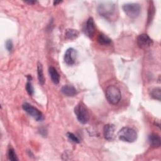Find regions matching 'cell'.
Masks as SVG:
<instances>
[{"label": "cell", "mask_w": 161, "mask_h": 161, "mask_svg": "<svg viewBox=\"0 0 161 161\" xmlns=\"http://www.w3.org/2000/svg\"><path fill=\"white\" fill-rule=\"evenodd\" d=\"M119 139L123 142L132 143L137 138V133L135 130L130 127L122 128L118 133Z\"/></svg>", "instance_id": "obj_3"}, {"label": "cell", "mask_w": 161, "mask_h": 161, "mask_svg": "<svg viewBox=\"0 0 161 161\" xmlns=\"http://www.w3.org/2000/svg\"><path fill=\"white\" fill-rule=\"evenodd\" d=\"M125 14L131 18H135L140 13L141 7L138 3H126L122 6Z\"/></svg>", "instance_id": "obj_5"}, {"label": "cell", "mask_w": 161, "mask_h": 161, "mask_svg": "<svg viewBox=\"0 0 161 161\" xmlns=\"http://www.w3.org/2000/svg\"><path fill=\"white\" fill-rule=\"evenodd\" d=\"M105 96L108 101L111 104H118L121 98L120 89L116 86H109L105 91Z\"/></svg>", "instance_id": "obj_2"}, {"label": "cell", "mask_w": 161, "mask_h": 161, "mask_svg": "<svg viewBox=\"0 0 161 161\" xmlns=\"http://www.w3.org/2000/svg\"><path fill=\"white\" fill-rule=\"evenodd\" d=\"M74 113L77 120L82 124L87 123L89 116L86 106L82 103H79L74 108Z\"/></svg>", "instance_id": "obj_4"}, {"label": "cell", "mask_w": 161, "mask_h": 161, "mask_svg": "<svg viewBox=\"0 0 161 161\" xmlns=\"http://www.w3.org/2000/svg\"><path fill=\"white\" fill-rule=\"evenodd\" d=\"M61 92L67 96H74L77 94L76 89L70 85H64L61 88Z\"/></svg>", "instance_id": "obj_12"}, {"label": "cell", "mask_w": 161, "mask_h": 161, "mask_svg": "<svg viewBox=\"0 0 161 161\" xmlns=\"http://www.w3.org/2000/svg\"><path fill=\"white\" fill-rule=\"evenodd\" d=\"M37 75L40 84L43 85L45 83V77L43 75V66L40 62H38L37 64Z\"/></svg>", "instance_id": "obj_14"}, {"label": "cell", "mask_w": 161, "mask_h": 161, "mask_svg": "<svg viewBox=\"0 0 161 161\" xmlns=\"http://www.w3.org/2000/svg\"><path fill=\"white\" fill-rule=\"evenodd\" d=\"M115 126L113 124H107L103 128V133L104 138L109 141L113 140L114 137Z\"/></svg>", "instance_id": "obj_9"}, {"label": "cell", "mask_w": 161, "mask_h": 161, "mask_svg": "<svg viewBox=\"0 0 161 161\" xmlns=\"http://www.w3.org/2000/svg\"><path fill=\"white\" fill-rule=\"evenodd\" d=\"M97 42L99 44L103 45H108L111 44V40L103 33H100L97 37Z\"/></svg>", "instance_id": "obj_15"}, {"label": "cell", "mask_w": 161, "mask_h": 161, "mask_svg": "<svg viewBox=\"0 0 161 161\" xmlns=\"http://www.w3.org/2000/svg\"><path fill=\"white\" fill-rule=\"evenodd\" d=\"M62 1H54L53 2V4L54 5H57V4H58V3H60Z\"/></svg>", "instance_id": "obj_24"}, {"label": "cell", "mask_w": 161, "mask_h": 161, "mask_svg": "<svg viewBox=\"0 0 161 161\" xmlns=\"http://www.w3.org/2000/svg\"><path fill=\"white\" fill-rule=\"evenodd\" d=\"M13 44L11 40H8L6 42V48L8 52H11L13 50Z\"/></svg>", "instance_id": "obj_22"}, {"label": "cell", "mask_w": 161, "mask_h": 161, "mask_svg": "<svg viewBox=\"0 0 161 161\" xmlns=\"http://www.w3.org/2000/svg\"><path fill=\"white\" fill-rule=\"evenodd\" d=\"M77 51L73 48H68L64 55V61L69 65H72L75 64L77 58Z\"/></svg>", "instance_id": "obj_8"}, {"label": "cell", "mask_w": 161, "mask_h": 161, "mask_svg": "<svg viewBox=\"0 0 161 161\" xmlns=\"http://www.w3.org/2000/svg\"><path fill=\"white\" fill-rule=\"evenodd\" d=\"M95 32V25L92 18H89L86 24L85 33L89 37H92Z\"/></svg>", "instance_id": "obj_10"}, {"label": "cell", "mask_w": 161, "mask_h": 161, "mask_svg": "<svg viewBox=\"0 0 161 161\" xmlns=\"http://www.w3.org/2000/svg\"><path fill=\"white\" fill-rule=\"evenodd\" d=\"M148 142L150 146L153 148H158L161 144L159 135L155 133H152L148 136Z\"/></svg>", "instance_id": "obj_11"}, {"label": "cell", "mask_w": 161, "mask_h": 161, "mask_svg": "<svg viewBox=\"0 0 161 161\" xmlns=\"http://www.w3.org/2000/svg\"><path fill=\"white\" fill-rule=\"evenodd\" d=\"M48 72L52 81L55 84H58L60 81V75L57 70L53 67L51 66L48 69Z\"/></svg>", "instance_id": "obj_13"}, {"label": "cell", "mask_w": 161, "mask_h": 161, "mask_svg": "<svg viewBox=\"0 0 161 161\" xmlns=\"http://www.w3.org/2000/svg\"><path fill=\"white\" fill-rule=\"evenodd\" d=\"M136 42L140 48H146L152 45L153 40L147 34L143 33L138 36L136 38Z\"/></svg>", "instance_id": "obj_7"}, {"label": "cell", "mask_w": 161, "mask_h": 161, "mask_svg": "<svg viewBox=\"0 0 161 161\" xmlns=\"http://www.w3.org/2000/svg\"><path fill=\"white\" fill-rule=\"evenodd\" d=\"M36 1H25V3H29V4H34L35 3Z\"/></svg>", "instance_id": "obj_23"}, {"label": "cell", "mask_w": 161, "mask_h": 161, "mask_svg": "<svg viewBox=\"0 0 161 161\" xmlns=\"http://www.w3.org/2000/svg\"><path fill=\"white\" fill-rule=\"evenodd\" d=\"M67 136L69 138V140H70L72 142H73L74 143H79L80 142V140L79 139V138L77 136H76L74 134H73L72 133L68 132L67 133Z\"/></svg>", "instance_id": "obj_21"}, {"label": "cell", "mask_w": 161, "mask_h": 161, "mask_svg": "<svg viewBox=\"0 0 161 161\" xmlns=\"http://www.w3.org/2000/svg\"><path fill=\"white\" fill-rule=\"evenodd\" d=\"M22 108L25 112H26L30 116L33 117L37 121H42L43 119V115L42 113L30 103H23Z\"/></svg>", "instance_id": "obj_6"}, {"label": "cell", "mask_w": 161, "mask_h": 161, "mask_svg": "<svg viewBox=\"0 0 161 161\" xmlns=\"http://www.w3.org/2000/svg\"><path fill=\"white\" fill-rule=\"evenodd\" d=\"M150 96L158 101H160L161 97V89L160 87H155L150 90Z\"/></svg>", "instance_id": "obj_17"}, {"label": "cell", "mask_w": 161, "mask_h": 161, "mask_svg": "<svg viewBox=\"0 0 161 161\" xmlns=\"http://www.w3.org/2000/svg\"><path fill=\"white\" fill-rule=\"evenodd\" d=\"M25 88H26V90L28 92V94L30 95V96H32L34 93V88L31 83V81H28L26 82V86H25Z\"/></svg>", "instance_id": "obj_20"}, {"label": "cell", "mask_w": 161, "mask_h": 161, "mask_svg": "<svg viewBox=\"0 0 161 161\" xmlns=\"http://www.w3.org/2000/svg\"><path fill=\"white\" fill-rule=\"evenodd\" d=\"M155 7L153 6V3L152 2L150 4L149 8H148V25H149L151 21H152V19L155 14Z\"/></svg>", "instance_id": "obj_18"}, {"label": "cell", "mask_w": 161, "mask_h": 161, "mask_svg": "<svg viewBox=\"0 0 161 161\" xmlns=\"http://www.w3.org/2000/svg\"><path fill=\"white\" fill-rule=\"evenodd\" d=\"M8 157L9 160L12 161H16L18 160V158L16 155V153H15L14 149L11 147H9L8 151Z\"/></svg>", "instance_id": "obj_19"}, {"label": "cell", "mask_w": 161, "mask_h": 161, "mask_svg": "<svg viewBox=\"0 0 161 161\" xmlns=\"http://www.w3.org/2000/svg\"><path fill=\"white\" fill-rule=\"evenodd\" d=\"M97 11L100 16L110 20L113 19L116 13V6L113 3L103 2L99 4L97 7Z\"/></svg>", "instance_id": "obj_1"}, {"label": "cell", "mask_w": 161, "mask_h": 161, "mask_svg": "<svg viewBox=\"0 0 161 161\" xmlns=\"http://www.w3.org/2000/svg\"><path fill=\"white\" fill-rule=\"evenodd\" d=\"M65 35L66 38L73 40L76 38L79 35V32L77 30L74 29H67L65 32Z\"/></svg>", "instance_id": "obj_16"}]
</instances>
